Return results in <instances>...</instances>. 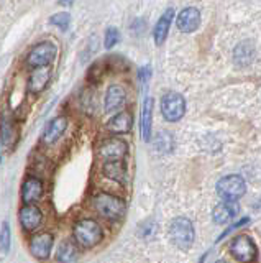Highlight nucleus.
Masks as SVG:
<instances>
[{
  "mask_svg": "<svg viewBox=\"0 0 261 263\" xmlns=\"http://www.w3.org/2000/svg\"><path fill=\"white\" fill-rule=\"evenodd\" d=\"M74 0H59V5H71Z\"/></svg>",
  "mask_w": 261,
  "mask_h": 263,
  "instance_id": "nucleus-29",
  "label": "nucleus"
},
{
  "mask_svg": "<svg viewBox=\"0 0 261 263\" xmlns=\"http://www.w3.org/2000/svg\"><path fill=\"white\" fill-rule=\"evenodd\" d=\"M42 211L36 205L27 204L20 209V224L25 230H35L39 224H42Z\"/></svg>",
  "mask_w": 261,
  "mask_h": 263,
  "instance_id": "nucleus-16",
  "label": "nucleus"
},
{
  "mask_svg": "<svg viewBox=\"0 0 261 263\" xmlns=\"http://www.w3.org/2000/svg\"><path fill=\"white\" fill-rule=\"evenodd\" d=\"M240 208L236 201H222L220 204L215 205L214 212H212V216H214V220L217 224H228L230 220H233L236 217V214H238Z\"/></svg>",
  "mask_w": 261,
  "mask_h": 263,
  "instance_id": "nucleus-12",
  "label": "nucleus"
},
{
  "mask_svg": "<svg viewBox=\"0 0 261 263\" xmlns=\"http://www.w3.org/2000/svg\"><path fill=\"white\" fill-rule=\"evenodd\" d=\"M0 137H2V142L5 145H10L15 138V128L13 123L9 119H4L2 123H0Z\"/></svg>",
  "mask_w": 261,
  "mask_h": 263,
  "instance_id": "nucleus-24",
  "label": "nucleus"
},
{
  "mask_svg": "<svg viewBox=\"0 0 261 263\" xmlns=\"http://www.w3.org/2000/svg\"><path fill=\"white\" fill-rule=\"evenodd\" d=\"M53 249V235L51 234H39L35 235L30 242V250L33 253V257L38 260H46L51 255Z\"/></svg>",
  "mask_w": 261,
  "mask_h": 263,
  "instance_id": "nucleus-10",
  "label": "nucleus"
},
{
  "mask_svg": "<svg viewBox=\"0 0 261 263\" xmlns=\"http://www.w3.org/2000/svg\"><path fill=\"white\" fill-rule=\"evenodd\" d=\"M10 249V227L7 222H4L2 230H0V252L7 253Z\"/></svg>",
  "mask_w": 261,
  "mask_h": 263,
  "instance_id": "nucleus-26",
  "label": "nucleus"
},
{
  "mask_svg": "<svg viewBox=\"0 0 261 263\" xmlns=\"http://www.w3.org/2000/svg\"><path fill=\"white\" fill-rule=\"evenodd\" d=\"M94 208L97 209V212L104 216L109 220H118L125 216L127 205L125 202L117 196H112L107 193H101L94 197Z\"/></svg>",
  "mask_w": 261,
  "mask_h": 263,
  "instance_id": "nucleus-2",
  "label": "nucleus"
},
{
  "mask_svg": "<svg viewBox=\"0 0 261 263\" xmlns=\"http://www.w3.org/2000/svg\"><path fill=\"white\" fill-rule=\"evenodd\" d=\"M151 76V66H143V68L138 71V78H140L142 82H146Z\"/></svg>",
  "mask_w": 261,
  "mask_h": 263,
  "instance_id": "nucleus-28",
  "label": "nucleus"
},
{
  "mask_svg": "<svg viewBox=\"0 0 261 263\" xmlns=\"http://www.w3.org/2000/svg\"><path fill=\"white\" fill-rule=\"evenodd\" d=\"M58 260L61 263H76L79 260V250L71 240H66L58 249Z\"/></svg>",
  "mask_w": 261,
  "mask_h": 263,
  "instance_id": "nucleus-21",
  "label": "nucleus"
},
{
  "mask_svg": "<svg viewBox=\"0 0 261 263\" xmlns=\"http://www.w3.org/2000/svg\"><path fill=\"white\" fill-rule=\"evenodd\" d=\"M177 28L183 33H192L200 25V12L195 7H187L177 16Z\"/></svg>",
  "mask_w": 261,
  "mask_h": 263,
  "instance_id": "nucleus-9",
  "label": "nucleus"
},
{
  "mask_svg": "<svg viewBox=\"0 0 261 263\" xmlns=\"http://www.w3.org/2000/svg\"><path fill=\"white\" fill-rule=\"evenodd\" d=\"M133 125V119L128 112H118L107 122V130L112 134H128Z\"/></svg>",
  "mask_w": 261,
  "mask_h": 263,
  "instance_id": "nucleus-19",
  "label": "nucleus"
},
{
  "mask_svg": "<svg viewBox=\"0 0 261 263\" xmlns=\"http://www.w3.org/2000/svg\"><path fill=\"white\" fill-rule=\"evenodd\" d=\"M173 18H174V8H168V10L159 16L158 23L154 25V28H153V40H154V45H156V46L163 45L166 41V36H168V33H169Z\"/></svg>",
  "mask_w": 261,
  "mask_h": 263,
  "instance_id": "nucleus-11",
  "label": "nucleus"
},
{
  "mask_svg": "<svg viewBox=\"0 0 261 263\" xmlns=\"http://www.w3.org/2000/svg\"><path fill=\"white\" fill-rule=\"evenodd\" d=\"M173 137H171L168 132H161L158 134L156 140H154V146H156V150L159 153H169L173 150Z\"/></svg>",
  "mask_w": 261,
  "mask_h": 263,
  "instance_id": "nucleus-23",
  "label": "nucleus"
},
{
  "mask_svg": "<svg viewBox=\"0 0 261 263\" xmlns=\"http://www.w3.org/2000/svg\"><path fill=\"white\" fill-rule=\"evenodd\" d=\"M69 22H71V16L68 12H59V13H54L53 16H50V23L61 30H68Z\"/></svg>",
  "mask_w": 261,
  "mask_h": 263,
  "instance_id": "nucleus-25",
  "label": "nucleus"
},
{
  "mask_svg": "<svg viewBox=\"0 0 261 263\" xmlns=\"http://www.w3.org/2000/svg\"><path fill=\"white\" fill-rule=\"evenodd\" d=\"M50 69L46 68V66H38V68H35L33 71H31L30 74V79H28V87L31 92H42V90H45V87L48 86V82H50Z\"/></svg>",
  "mask_w": 261,
  "mask_h": 263,
  "instance_id": "nucleus-17",
  "label": "nucleus"
},
{
  "mask_svg": "<svg viewBox=\"0 0 261 263\" xmlns=\"http://www.w3.org/2000/svg\"><path fill=\"white\" fill-rule=\"evenodd\" d=\"M104 173L107 175L110 179H115V181H125L127 178V168L125 164L120 161H105V166H104Z\"/></svg>",
  "mask_w": 261,
  "mask_h": 263,
  "instance_id": "nucleus-22",
  "label": "nucleus"
},
{
  "mask_svg": "<svg viewBox=\"0 0 261 263\" xmlns=\"http://www.w3.org/2000/svg\"><path fill=\"white\" fill-rule=\"evenodd\" d=\"M230 252L233 255V258L238 260L240 263H255L258 255L256 245L248 235L235 237L230 243Z\"/></svg>",
  "mask_w": 261,
  "mask_h": 263,
  "instance_id": "nucleus-6",
  "label": "nucleus"
},
{
  "mask_svg": "<svg viewBox=\"0 0 261 263\" xmlns=\"http://www.w3.org/2000/svg\"><path fill=\"white\" fill-rule=\"evenodd\" d=\"M125 99H127V92L125 89L122 86H110L107 89V94H105V104H104V109L107 114H112L118 110L122 105L125 104Z\"/></svg>",
  "mask_w": 261,
  "mask_h": 263,
  "instance_id": "nucleus-15",
  "label": "nucleus"
},
{
  "mask_svg": "<svg viewBox=\"0 0 261 263\" xmlns=\"http://www.w3.org/2000/svg\"><path fill=\"white\" fill-rule=\"evenodd\" d=\"M74 238L79 245H83L84 249H92V247L99 245L104 238L102 227L92 219L79 220L74 226Z\"/></svg>",
  "mask_w": 261,
  "mask_h": 263,
  "instance_id": "nucleus-3",
  "label": "nucleus"
},
{
  "mask_svg": "<svg viewBox=\"0 0 261 263\" xmlns=\"http://www.w3.org/2000/svg\"><path fill=\"white\" fill-rule=\"evenodd\" d=\"M66 128H68V119L63 117V115L50 120V122H48L46 128H45V135H43L45 143L51 145L54 142H58V140L63 137L64 132H66Z\"/></svg>",
  "mask_w": 261,
  "mask_h": 263,
  "instance_id": "nucleus-13",
  "label": "nucleus"
},
{
  "mask_svg": "<svg viewBox=\"0 0 261 263\" xmlns=\"http://www.w3.org/2000/svg\"><path fill=\"white\" fill-rule=\"evenodd\" d=\"M56 58V46L51 41H42L28 54V64L38 68V66H48Z\"/></svg>",
  "mask_w": 261,
  "mask_h": 263,
  "instance_id": "nucleus-8",
  "label": "nucleus"
},
{
  "mask_svg": "<svg viewBox=\"0 0 261 263\" xmlns=\"http://www.w3.org/2000/svg\"><path fill=\"white\" fill-rule=\"evenodd\" d=\"M161 114L168 122H177L186 114V101L179 92H166L161 97Z\"/></svg>",
  "mask_w": 261,
  "mask_h": 263,
  "instance_id": "nucleus-5",
  "label": "nucleus"
},
{
  "mask_svg": "<svg viewBox=\"0 0 261 263\" xmlns=\"http://www.w3.org/2000/svg\"><path fill=\"white\" fill-rule=\"evenodd\" d=\"M43 196V183L38 178L30 176L25 179V183L22 186V199L25 204H33L42 199Z\"/></svg>",
  "mask_w": 261,
  "mask_h": 263,
  "instance_id": "nucleus-14",
  "label": "nucleus"
},
{
  "mask_svg": "<svg viewBox=\"0 0 261 263\" xmlns=\"http://www.w3.org/2000/svg\"><path fill=\"white\" fill-rule=\"evenodd\" d=\"M128 153V145L120 138H107L99 146V156L104 161H120Z\"/></svg>",
  "mask_w": 261,
  "mask_h": 263,
  "instance_id": "nucleus-7",
  "label": "nucleus"
},
{
  "mask_svg": "<svg viewBox=\"0 0 261 263\" xmlns=\"http://www.w3.org/2000/svg\"><path fill=\"white\" fill-rule=\"evenodd\" d=\"M217 263H225V261H222V260H218V261H217Z\"/></svg>",
  "mask_w": 261,
  "mask_h": 263,
  "instance_id": "nucleus-30",
  "label": "nucleus"
},
{
  "mask_svg": "<svg viewBox=\"0 0 261 263\" xmlns=\"http://www.w3.org/2000/svg\"><path fill=\"white\" fill-rule=\"evenodd\" d=\"M118 40H120V36H118V30H117V28H113V27L107 28V31H105V41H104L105 48H107V49H112L113 46H115V45L118 43Z\"/></svg>",
  "mask_w": 261,
  "mask_h": 263,
  "instance_id": "nucleus-27",
  "label": "nucleus"
},
{
  "mask_svg": "<svg viewBox=\"0 0 261 263\" xmlns=\"http://www.w3.org/2000/svg\"><path fill=\"white\" fill-rule=\"evenodd\" d=\"M247 193V183L238 175H228L217 183V194L224 201H236Z\"/></svg>",
  "mask_w": 261,
  "mask_h": 263,
  "instance_id": "nucleus-4",
  "label": "nucleus"
},
{
  "mask_svg": "<svg viewBox=\"0 0 261 263\" xmlns=\"http://www.w3.org/2000/svg\"><path fill=\"white\" fill-rule=\"evenodd\" d=\"M194 226L187 217H176L169 226V238L179 250H189L194 243Z\"/></svg>",
  "mask_w": 261,
  "mask_h": 263,
  "instance_id": "nucleus-1",
  "label": "nucleus"
},
{
  "mask_svg": "<svg viewBox=\"0 0 261 263\" xmlns=\"http://www.w3.org/2000/svg\"><path fill=\"white\" fill-rule=\"evenodd\" d=\"M255 60V46H253L250 41H242V43L236 45L233 49V63L240 68L245 66H250Z\"/></svg>",
  "mask_w": 261,
  "mask_h": 263,
  "instance_id": "nucleus-18",
  "label": "nucleus"
},
{
  "mask_svg": "<svg viewBox=\"0 0 261 263\" xmlns=\"http://www.w3.org/2000/svg\"><path fill=\"white\" fill-rule=\"evenodd\" d=\"M151 125H153V99L146 97L142 109V138L143 142H151Z\"/></svg>",
  "mask_w": 261,
  "mask_h": 263,
  "instance_id": "nucleus-20",
  "label": "nucleus"
}]
</instances>
